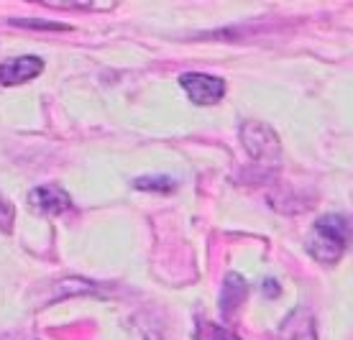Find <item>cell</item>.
Masks as SVG:
<instances>
[{
    "instance_id": "6da1fadb",
    "label": "cell",
    "mask_w": 353,
    "mask_h": 340,
    "mask_svg": "<svg viewBox=\"0 0 353 340\" xmlns=\"http://www.w3.org/2000/svg\"><path fill=\"white\" fill-rule=\"evenodd\" d=\"M353 241L351 220L341 212L323 215L312 223L307 236V253L320 263H336Z\"/></svg>"
},
{
    "instance_id": "7a4b0ae2",
    "label": "cell",
    "mask_w": 353,
    "mask_h": 340,
    "mask_svg": "<svg viewBox=\"0 0 353 340\" xmlns=\"http://www.w3.org/2000/svg\"><path fill=\"white\" fill-rule=\"evenodd\" d=\"M241 141H243V148L246 154L256 164L261 166H279V159H282V146H279V139L276 133L264 126V123L251 121L241 128Z\"/></svg>"
},
{
    "instance_id": "3957f363",
    "label": "cell",
    "mask_w": 353,
    "mask_h": 340,
    "mask_svg": "<svg viewBox=\"0 0 353 340\" xmlns=\"http://www.w3.org/2000/svg\"><path fill=\"white\" fill-rule=\"evenodd\" d=\"M179 85L194 105H215L225 95V82L205 72H187L179 77Z\"/></svg>"
},
{
    "instance_id": "277c9868",
    "label": "cell",
    "mask_w": 353,
    "mask_h": 340,
    "mask_svg": "<svg viewBox=\"0 0 353 340\" xmlns=\"http://www.w3.org/2000/svg\"><path fill=\"white\" fill-rule=\"evenodd\" d=\"M41 72H44V61H41V57H34V54L13 57V59H6L3 64H0V85H6V88L23 85V82L36 79Z\"/></svg>"
},
{
    "instance_id": "5b68a950",
    "label": "cell",
    "mask_w": 353,
    "mask_h": 340,
    "mask_svg": "<svg viewBox=\"0 0 353 340\" xmlns=\"http://www.w3.org/2000/svg\"><path fill=\"white\" fill-rule=\"evenodd\" d=\"M28 205L44 215H62L64 210L72 208V197L59 184H41L28 192Z\"/></svg>"
},
{
    "instance_id": "8992f818",
    "label": "cell",
    "mask_w": 353,
    "mask_h": 340,
    "mask_svg": "<svg viewBox=\"0 0 353 340\" xmlns=\"http://www.w3.org/2000/svg\"><path fill=\"white\" fill-rule=\"evenodd\" d=\"M282 338L284 340H318L312 314H310L305 307H297V310L282 323Z\"/></svg>"
},
{
    "instance_id": "52a82bcc",
    "label": "cell",
    "mask_w": 353,
    "mask_h": 340,
    "mask_svg": "<svg viewBox=\"0 0 353 340\" xmlns=\"http://www.w3.org/2000/svg\"><path fill=\"white\" fill-rule=\"evenodd\" d=\"M246 294H248L246 279L241 274H236V271H230L228 277H225V284H223V299H221L223 314L236 312L241 307V302L246 299Z\"/></svg>"
},
{
    "instance_id": "ba28073f",
    "label": "cell",
    "mask_w": 353,
    "mask_h": 340,
    "mask_svg": "<svg viewBox=\"0 0 353 340\" xmlns=\"http://www.w3.org/2000/svg\"><path fill=\"white\" fill-rule=\"evenodd\" d=\"M136 190H143V192H172L174 190V179L172 177H141L133 182Z\"/></svg>"
},
{
    "instance_id": "9c48e42d",
    "label": "cell",
    "mask_w": 353,
    "mask_h": 340,
    "mask_svg": "<svg viewBox=\"0 0 353 340\" xmlns=\"http://www.w3.org/2000/svg\"><path fill=\"white\" fill-rule=\"evenodd\" d=\"M13 220H16V208H13V202L0 194V228H3L6 233H10V230H13Z\"/></svg>"
},
{
    "instance_id": "30bf717a",
    "label": "cell",
    "mask_w": 353,
    "mask_h": 340,
    "mask_svg": "<svg viewBox=\"0 0 353 340\" xmlns=\"http://www.w3.org/2000/svg\"><path fill=\"white\" fill-rule=\"evenodd\" d=\"M212 332H215V340H239V338H233L228 330H223V328H215V325H210Z\"/></svg>"
},
{
    "instance_id": "8fae6325",
    "label": "cell",
    "mask_w": 353,
    "mask_h": 340,
    "mask_svg": "<svg viewBox=\"0 0 353 340\" xmlns=\"http://www.w3.org/2000/svg\"><path fill=\"white\" fill-rule=\"evenodd\" d=\"M18 26H31V28H62L59 23H28V21H16Z\"/></svg>"
}]
</instances>
